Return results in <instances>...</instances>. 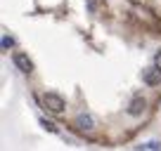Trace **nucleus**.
Returning a JSON list of instances; mask_svg holds the SVG:
<instances>
[{"label":"nucleus","instance_id":"4","mask_svg":"<svg viewBox=\"0 0 161 151\" xmlns=\"http://www.w3.org/2000/svg\"><path fill=\"white\" fill-rule=\"evenodd\" d=\"M145 109H147V102L142 99V97H135V99L128 104V113H130V116H142Z\"/></svg>","mask_w":161,"mask_h":151},{"label":"nucleus","instance_id":"7","mask_svg":"<svg viewBox=\"0 0 161 151\" xmlns=\"http://www.w3.org/2000/svg\"><path fill=\"white\" fill-rule=\"evenodd\" d=\"M12 47V38L10 35H3V50H10Z\"/></svg>","mask_w":161,"mask_h":151},{"label":"nucleus","instance_id":"8","mask_svg":"<svg viewBox=\"0 0 161 151\" xmlns=\"http://www.w3.org/2000/svg\"><path fill=\"white\" fill-rule=\"evenodd\" d=\"M154 66H159V69H161V52H156V57H154Z\"/></svg>","mask_w":161,"mask_h":151},{"label":"nucleus","instance_id":"3","mask_svg":"<svg viewBox=\"0 0 161 151\" xmlns=\"http://www.w3.org/2000/svg\"><path fill=\"white\" fill-rule=\"evenodd\" d=\"M142 81H145L149 87H156V85L161 83V69H159V66H154V69H147L145 73H142Z\"/></svg>","mask_w":161,"mask_h":151},{"label":"nucleus","instance_id":"6","mask_svg":"<svg viewBox=\"0 0 161 151\" xmlns=\"http://www.w3.org/2000/svg\"><path fill=\"white\" fill-rule=\"evenodd\" d=\"M40 125L45 128L47 132H57V125H55V123H50V121H45V118H40Z\"/></svg>","mask_w":161,"mask_h":151},{"label":"nucleus","instance_id":"5","mask_svg":"<svg viewBox=\"0 0 161 151\" xmlns=\"http://www.w3.org/2000/svg\"><path fill=\"white\" fill-rule=\"evenodd\" d=\"M76 125H78L80 130H92V128H95V118H92L90 113H80V116L76 118Z\"/></svg>","mask_w":161,"mask_h":151},{"label":"nucleus","instance_id":"1","mask_svg":"<svg viewBox=\"0 0 161 151\" xmlns=\"http://www.w3.org/2000/svg\"><path fill=\"white\" fill-rule=\"evenodd\" d=\"M43 106L47 111H52V113H62L64 111V99L59 95H55V92H47V95H43Z\"/></svg>","mask_w":161,"mask_h":151},{"label":"nucleus","instance_id":"2","mask_svg":"<svg viewBox=\"0 0 161 151\" xmlns=\"http://www.w3.org/2000/svg\"><path fill=\"white\" fill-rule=\"evenodd\" d=\"M12 61H14V66L21 73H31V71H33V61H31L29 55H24V52H14V55H12Z\"/></svg>","mask_w":161,"mask_h":151}]
</instances>
